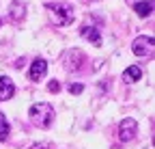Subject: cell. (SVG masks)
Returning a JSON list of instances; mask_svg holds the SVG:
<instances>
[{
    "mask_svg": "<svg viewBox=\"0 0 155 149\" xmlns=\"http://www.w3.org/2000/svg\"><path fill=\"white\" fill-rule=\"evenodd\" d=\"M28 115H30V121H32L35 125H39V127H50L52 121H54V108H52V104H48V102H37V104L30 106Z\"/></svg>",
    "mask_w": 155,
    "mask_h": 149,
    "instance_id": "6da1fadb",
    "label": "cell"
},
{
    "mask_svg": "<svg viewBox=\"0 0 155 149\" xmlns=\"http://www.w3.org/2000/svg\"><path fill=\"white\" fill-rule=\"evenodd\" d=\"M45 9L50 11V20L56 24V26H67L73 22V9L65 2H48Z\"/></svg>",
    "mask_w": 155,
    "mask_h": 149,
    "instance_id": "7a4b0ae2",
    "label": "cell"
},
{
    "mask_svg": "<svg viewBox=\"0 0 155 149\" xmlns=\"http://www.w3.org/2000/svg\"><path fill=\"white\" fill-rule=\"evenodd\" d=\"M131 52L136 54V56H149V54L153 52V37H149V35L136 37L134 43H131Z\"/></svg>",
    "mask_w": 155,
    "mask_h": 149,
    "instance_id": "3957f363",
    "label": "cell"
},
{
    "mask_svg": "<svg viewBox=\"0 0 155 149\" xmlns=\"http://www.w3.org/2000/svg\"><path fill=\"white\" fill-rule=\"evenodd\" d=\"M136 132H138V123H136V119L127 117V119H123V121L119 123V138H121L123 143L134 141V138H136Z\"/></svg>",
    "mask_w": 155,
    "mask_h": 149,
    "instance_id": "277c9868",
    "label": "cell"
},
{
    "mask_svg": "<svg viewBox=\"0 0 155 149\" xmlns=\"http://www.w3.org/2000/svg\"><path fill=\"white\" fill-rule=\"evenodd\" d=\"M45 73H48V63H45L43 59H35L32 65H30V71H28V78H30L32 82H39Z\"/></svg>",
    "mask_w": 155,
    "mask_h": 149,
    "instance_id": "5b68a950",
    "label": "cell"
},
{
    "mask_svg": "<svg viewBox=\"0 0 155 149\" xmlns=\"http://www.w3.org/2000/svg\"><path fill=\"white\" fill-rule=\"evenodd\" d=\"M80 35L84 37V39H86L88 43H93L95 48H99V46H101V35H99V30H97L95 26H88V24H84V26L80 28Z\"/></svg>",
    "mask_w": 155,
    "mask_h": 149,
    "instance_id": "8992f818",
    "label": "cell"
},
{
    "mask_svg": "<svg viewBox=\"0 0 155 149\" xmlns=\"http://www.w3.org/2000/svg\"><path fill=\"white\" fill-rule=\"evenodd\" d=\"M15 95V84L11 78L7 76H0V102H7Z\"/></svg>",
    "mask_w": 155,
    "mask_h": 149,
    "instance_id": "52a82bcc",
    "label": "cell"
},
{
    "mask_svg": "<svg viewBox=\"0 0 155 149\" xmlns=\"http://www.w3.org/2000/svg\"><path fill=\"white\" fill-rule=\"evenodd\" d=\"M24 15H26V5H24V2H19V0L11 2V7H9V17H11V22H22Z\"/></svg>",
    "mask_w": 155,
    "mask_h": 149,
    "instance_id": "ba28073f",
    "label": "cell"
},
{
    "mask_svg": "<svg viewBox=\"0 0 155 149\" xmlns=\"http://www.w3.org/2000/svg\"><path fill=\"white\" fill-rule=\"evenodd\" d=\"M123 78H125L127 82H138V80L142 78V69H140L138 65H129V67L123 71Z\"/></svg>",
    "mask_w": 155,
    "mask_h": 149,
    "instance_id": "9c48e42d",
    "label": "cell"
},
{
    "mask_svg": "<svg viewBox=\"0 0 155 149\" xmlns=\"http://www.w3.org/2000/svg\"><path fill=\"white\" fill-rule=\"evenodd\" d=\"M134 9H136V13H138L140 17H147V15L153 13V0H142V2H136Z\"/></svg>",
    "mask_w": 155,
    "mask_h": 149,
    "instance_id": "30bf717a",
    "label": "cell"
},
{
    "mask_svg": "<svg viewBox=\"0 0 155 149\" xmlns=\"http://www.w3.org/2000/svg\"><path fill=\"white\" fill-rule=\"evenodd\" d=\"M9 132H11L9 119H7V115H5V113H0V141H7Z\"/></svg>",
    "mask_w": 155,
    "mask_h": 149,
    "instance_id": "8fae6325",
    "label": "cell"
},
{
    "mask_svg": "<svg viewBox=\"0 0 155 149\" xmlns=\"http://www.w3.org/2000/svg\"><path fill=\"white\" fill-rule=\"evenodd\" d=\"M61 82H58V80H50V84H48V91L50 93H61Z\"/></svg>",
    "mask_w": 155,
    "mask_h": 149,
    "instance_id": "7c38bea8",
    "label": "cell"
},
{
    "mask_svg": "<svg viewBox=\"0 0 155 149\" xmlns=\"http://www.w3.org/2000/svg\"><path fill=\"white\" fill-rule=\"evenodd\" d=\"M82 91H84V86H82V84H75V82H73V84H69V93H71V95H78V93H82Z\"/></svg>",
    "mask_w": 155,
    "mask_h": 149,
    "instance_id": "4fadbf2b",
    "label": "cell"
},
{
    "mask_svg": "<svg viewBox=\"0 0 155 149\" xmlns=\"http://www.w3.org/2000/svg\"><path fill=\"white\" fill-rule=\"evenodd\" d=\"M0 24H2V20H0Z\"/></svg>",
    "mask_w": 155,
    "mask_h": 149,
    "instance_id": "5bb4252c",
    "label": "cell"
}]
</instances>
